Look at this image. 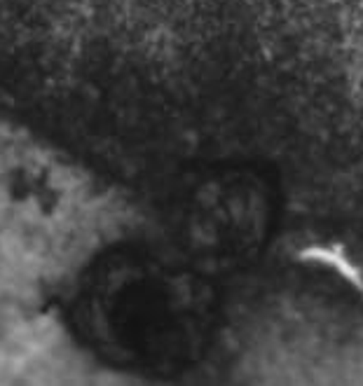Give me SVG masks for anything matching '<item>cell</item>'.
I'll list each match as a JSON object with an SVG mask.
<instances>
[{
	"instance_id": "1",
	"label": "cell",
	"mask_w": 363,
	"mask_h": 386,
	"mask_svg": "<svg viewBox=\"0 0 363 386\" xmlns=\"http://www.w3.org/2000/svg\"><path fill=\"white\" fill-rule=\"evenodd\" d=\"M272 195L258 176L230 171L208 178L190 208V244L206 274L233 269L260 251L272 229Z\"/></svg>"
}]
</instances>
